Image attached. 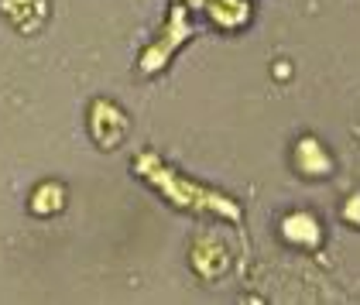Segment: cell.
<instances>
[{
    "instance_id": "6da1fadb",
    "label": "cell",
    "mask_w": 360,
    "mask_h": 305,
    "mask_svg": "<svg viewBox=\"0 0 360 305\" xmlns=\"http://www.w3.org/2000/svg\"><path fill=\"white\" fill-rule=\"evenodd\" d=\"M134 171H138L141 179H148L179 209H202V213H217V216L240 223V206L230 195H220V193H213V189H206V186H199V182H193V179H186V175H179L175 168H168L151 151H144V155L134 158Z\"/></svg>"
},
{
    "instance_id": "7a4b0ae2",
    "label": "cell",
    "mask_w": 360,
    "mask_h": 305,
    "mask_svg": "<svg viewBox=\"0 0 360 305\" xmlns=\"http://www.w3.org/2000/svg\"><path fill=\"white\" fill-rule=\"evenodd\" d=\"M86 127H89V138H93V144L100 151H113V148L124 144L127 131H131V120H127V113L120 110L113 100L96 96L89 103V113H86Z\"/></svg>"
},
{
    "instance_id": "3957f363",
    "label": "cell",
    "mask_w": 360,
    "mask_h": 305,
    "mask_svg": "<svg viewBox=\"0 0 360 305\" xmlns=\"http://www.w3.org/2000/svg\"><path fill=\"white\" fill-rule=\"evenodd\" d=\"M193 34V28H189V18H186V7H172V18H168L165 31L158 34V41H151L148 45V52L141 56V72H162L165 69V62L172 58V52L186 41Z\"/></svg>"
},
{
    "instance_id": "277c9868",
    "label": "cell",
    "mask_w": 360,
    "mask_h": 305,
    "mask_svg": "<svg viewBox=\"0 0 360 305\" xmlns=\"http://www.w3.org/2000/svg\"><path fill=\"white\" fill-rule=\"evenodd\" d=\"M189 264L193 271L202 281H217V278L226 275L230 268V250H226V240H223L217 230H206L193 240V250H189Z\"/></svg>"
},
{
    "instance_id": "5b68a950",
    "label": "cell",
    "mask_w": 360,
    "mask_h": 305,
    "mask_svg": "<svg viewBox=\"0 0 360 305\" xmlns=\"http://www.w3.org/2000/svg\"><path fill=\"white\" fill-rule=\"evenodd\" d=\"M292 168L302 175V179H330L336 162H333L330 148L316 134H302V138L292 144Z\"/></svg>"
},
{
    "instance_id": "8992f818",
    "label": "cell",
    "mask_w": 360,
    "mask_h": 305,
    "mask_svg": "<svg viewBox=\"0 0 360 305\" xmlns=\"http://www.w3.org/2000/svg\"><path fill=\"white\" fill-rule=\"evenodd\" d=\"M52 4L49 0H0V18L25 38H34L45 28Z\"/></svg>"
},
{
    "instance_id": "52a82bcc",
    "label": "cell",
    "mask_w": 360,
    "mask_h": 305,
    "mask_svg": "<svg viewBox=\"0 0 360 305\" xmlns=\"http://www.w3.org/2000/svg\"><path fill=\"white\" fill-rule=\"evenodd\" d=\"M281 240L292 244V247H302V250H316L323 244V226L319 220L309 213V209H292L281 216Z\"/></svg>"
},
{
    "instance_id": "ba28073f",
    "label": "cell",
    "mask_w": 360,
    "mask_h": 305,
    "mask_svg": "<svg viewBox=\"0 0 360 305\" xmlns=\"http://www.w3.org/2000/svg\"><path fill=\"white\" fill-rule=\"evenodd\" d=\"M65 202H69V189L56 182V179H45V182H38L28 195V209L31 216H41V220H49V216H58L62 209H65Z\"/></svg>"
},
{
    "instance_id": "9c48e42d",
    "label": "cell",
    "mask_w": 360,
    "mask_h": 305,
    "mask_svg": "<svg viewBox=\"0 0 360 305\" xmlns=\"http://www.w3.org/2000/svg\"><path fill=\"white\" fill-rule=\"evenodd\" d=\"M343 220L350 226H360V193H350L343 202Z\"/></svg>"
},
{
    "instance_id": "30bf717a",
    "label": "cell",
    "mask_w": 360,
    "mask_h": 305,
    "mask_svg": "<svg viewBox=\"0 0 360 305\" xmlns=\"http://www.w3.org/2000/svg\"><path fill=\"white\" fill-rule=\"evenodd\" d=\"M275 76H288V62H278V65H275Z\"/></svg>"
}]
</instances>
